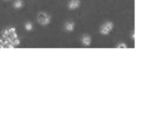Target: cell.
Here are the masks:
<instances>
[{
    "label": "cell",
    "instance_id": "cell-2",
    "mask_svg": "<svg viewBox=\"0 0 146 128\" xmlns=\"http://www.w3.org/2000/svg\"><path fill=\"white\" fill-rule=\"evenodd\" d=\"M36 19H38L39 24H41V25H47V24L49 23V21H50V17H49V15H47L46 13H39Z\"/></svg>",
    "mask_w": 146,
    "mask_h": 128
},
{
    "label": "cell",
    "instance_id": "cell-9",
    "mask_svg": "<svg viewBox=\"0 0 146 128\" xmlns=\"http://www.w3.org/2000/svg\"><path fill=\"white\" fill-rule=\"evenodd\" d=\"M119 47H120V48H124V47H125V46H124V45H123V43H121V45H120V46H119Z\"/></svg>",
    "mask_w": 146,
    "mask_h": 128
},
{
    "label": "cell",
    "instance_id": "cell-4",
    "mask_svg": "<svg viewBox=\"0 0 146 128\" xmlns=\"http://www.w3.org/2000/svg\"><path fill=\"white\" fill-rule=\"evenodd\" d=\"M79 5H80V1L79 0H71L68 2V8L70 9H75V8L79 7Z\"/></svg>",
    "mask_w": 146,
    "mask_h": 128
},
{
    "label": "cell",
    "instance_id": "cell-10",
    "mask_svg": "<svg viewBox=\"0 0 146 128\" xmlns=\"http://www.w3.org/2000/svg\"><path fill=\"white\" fill-rule=\"evenodd\" d=\"M5 1H9V0H5Z\"/></svg>",
    "mask_w": 146,
    "mask_h": 128
},
{
    "label": "cell",
    "instance_id": "cell-6",
    "mask_svg": "<svg viewBox=\"0 0 146 128\" xmlns=\"http://www.w3.org/2000/svg\"><path fill=\"white\" fill-rule=\"evenodd\" d=\"M90 42H91V39H90L89 35H84V37L82 38V43H84V45H89Z\"/></svg>",
    "mask_w": 146,
    "mask_h": 128
},
{
    "label": "cell",
    "instance_id": "cell-5",
    "mask_svg": "<svg viewBox=\"0 0 146 128\" xmlns=\"http://www.w3.org/2000/svg\"><path fill=\"white\" fill-rule=\"evenodd\" d=\"M14 7L16 9H19L21 7H23V1L22 0H15L14 1Z\"/></svg>",
    "mask_w": 146,
    "mask_h": 128
},
{
    "label": "cell",
    "instance_id": "cell-8",
    "mask_svg": "<svg viewBox=\"0 0 146 128\" xmlns=\"http://www.w3.org/2000/svg\"><path fill=\"white\" fill-rule=\"evenodd\" d=\"M32 27H33L32 23H30V22L25 23V30H26V31H31V30H32Z\"/></svg>",
    "mask_w": 146,
    "mask_h": 128
},
{
    "label": "cell",
    "instance_id": "cell-1",
    "mask_svg": "<svg viewBox=\"0 0 146 128\" xmlns=\"http://www.w3.org/2000/svg\"><path fill=\"white\" fill-rule=\"evenodd\" d=\"M19 45V39L14 27H8L0 35V48H13Z\"/></svg>",
    "mask_w": 146,
    "mask_h": 128
},
{
    "label": "cell",
    "instance_id": "cell-7",
    "mask_svg": "<svg viewBox=\"0 0 146 128\" xmlns=\"http://www.w3.org/2000/svg\"><path fill=\"white\" fill-rule=\"evenodd\" d=\"M65 29H66L67 31H72V30L74 29V24H73V23H67V24L65 25Z\"/></svg>",
    "mask_w": 146,
    "mask_h": 128
},
{
    "label": "cell",
    "instance_id": "cell-3",
    "mask_svg": "<svg viewBox=\"0 0 146 128\" xmlns=\"http://www.w3.org/2000/svg\"><path fill=\"white\" fill-rule=\"evenodd\" d=\"M112 23H105L102 27H100V33H103V34H107V33H110V31L112 30Z\"/></svg>",
    "mask_w": 146,
    "mask_h": 128
}]
</instances>
